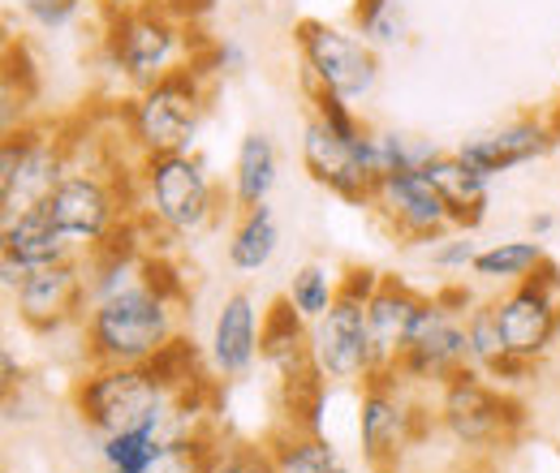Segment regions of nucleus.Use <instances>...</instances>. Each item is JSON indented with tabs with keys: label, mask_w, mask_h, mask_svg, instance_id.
<instances>
[{
	"label": "nucleus",
	"mask_w": 560,
	"mask_h": 473,
	"mask_svg": "<svg viewBox=\"0 0 560 473\" xmlns=\"http://www.w3.org/2000/svg\"><path fill=\"white\" fill-rule=\"evenodd\" d=\"M211 473H277V461H272L268 444H264V448H255V444H237V448H220V457H215Z\"/></svg>",
	"instance_id": "nucleus-37"
},
{
	"label": "nucleus",
	"mask_w": 560,
	"mask_h": 473,
	"mask_svg": "<svg viewBox=\"0 0 560 473\" xmlns=\"http://www.w3.org/2000/svg\"><path fill=\"white\" fill-rule=\"evenodd\" d=\"M371 211L380 215V224L406 241V246H431L440 237L453 233V220H448V203L444 194L431 186V177L422 168H406V173H393L384 177L375 190H371Z\"/></svg>",
	"instance_id": "nucleus-14"
},
{
	"label": "nucleus",
	"mask_w": 560,
	"mask_h": 473,
	"mask_svg": "<svg viewBox=\"0 0 560 473\" xmlns=\"http://www.w3.org/2000/svg\"><path fill=\"white\" fill-rule=\"evenodd\" d=\"M160 9H164V13H173L177 22L195 26L203 13H211V0H160Z\"/></svg>",
	"instance_id": "nucleus-43"
},
{
	"label": "nucleus",
	"mask_w": 560,
	"mask_h": 473,
	"mask_svg": "<svg viewBox=\"0 0 560 473\" xmlns=\"http://www.w3.org/2000/svg\"><path fill=\"white\" fill-rule=\"evenodd\" d=\"M422 301H427V297H422L419 288H410V284L397 280V275H384V284H380L375 297L366 301V323H371V340H375L380 375L393 370V362L401 357L406 340H410L415 323H419Z\"/></svg>",
	"instance_id": "nucleus-20"
},
{
	"label": "nucleus",
	"mask_w": 560,
	"mask_h": 473,
	"mask_svg": "<svg viewBox=\"0 0 560 473\" xmlns=\"http://www.w3.org/2000/svg\"><path fill=\"white\" fill-rule=\"evenodd\" d=\"M268 452L277 461V473H350L341 452L324 435H311V430L280 426L277 435L268 439Z\"/></svg>",
	"instance_id": "nucleus-27"
},
{
	"label": "nucleus",
	"mask_w": 560,
	"mask_h": 473,
	"mask_svg": "<svg viewBox=\"0 0 560 473\" xmlns=\"http://www.w3.org/2000/svg\"><path fill=\"white\" fill-rule=\"evenodd\" d=\"M466 340H470V366L488 370L495 357H504V332H500V310L495 297L491 301H475L466 310Z\"/></svg>",
	"instance_id": "nucleus-33"
},
{
	"label": "nucleus",
	"mask_w": 560,
	"mask_h": 473,
	"mask_svg": "<svg viewBox=\"0 0 560 473\" xmlns=\"http://www.w3.org/2000/svg\"><path fill=\"white\" fill-rule=\"evenodd\" d=\"M139 199L142 215L164 237H195L215 220L220 190L203 155L164 151L139 159Z\"/></svg>",
	"instance_id": "nucleus-4"
},
{
	"label": "nucleus",
	"mask_w": 560,
	"mask_h": 473,
	"mask_svg": "<svg viewBox=\"0 0 560 473\" xmlns=\"http://www.w3.org/2000/svg\"><path fill=\"white\" fill-rule=\"evenodd\" d=\"M208 61H186L168 78L142 86L139 95L121 108L126 142L135 155H164V151H195V134L208 113Z\"/></svg>",
	"instance_id": "nucleus-1"
},
{
	"label": "nucleus",
	"mask_w": 560,
	"mask_h": 473,
	"mask_svg": "<svg viewBox=\"0 0 560 473\" xmlns=\"http://www.w3.org/2000/svg\"><path fill=\"white\" fill-rule=\"evenodd\" d=\"M293 48L302 57V78L350 99V104H362L375 82H380V57L375 48L353 35V31H341L324 17H302L293 22Z\"/></svg>",
	"instance_id": "nucleus-8"
},
{
	"label": "nucleus",
	"mask_w": 560,
	"mask_h": 473,
	"mask_svg": "<svg viewBox=\"0 0 560 473\" xmlns=\"http://www.w3.org/2000/svg\"><path fill=\"white\" fill-rule=\"evenodd\" d=\"M358 155H362L366 177L380 186V181L393 177V173H406V168L431 164V159L440 155V146L427 142V138L397 134V130H366V134L358 138Z\"/></svg>",
	"instance_id": "nucleus-24"
},
{
	"label": "nucleus",
	"mask_w": 560,
	"mask_h": 473,
	"mask_svg": "<svg viewBox=\"0 0 560 473\" xmlns=\"http://www.w3.org/2000/svg\"><path fill=\"white\" fill-rule=\"evenodd\" d=\"M70 173L61 138L35 126H13L0 142V224L39 206Z\"/></svg>",
	"instance_id": "nucleus-9"
},
{
	"label": "nucleus",
	"mask_w": 560,
	"mask_h": 473,
	"mask_svg": "<svg viewBox=\"0 0 560 473\" xmlns=\"http://www.w3.org/2000/svg\"><path fill=\"white\" fill-rule=\"evenodd\" d=\"M39 206L52 215V224L78 246V255L91 250L95 241H104L130 215V206H121V186L108 181L104 173H91V168H70L61 177V186Z\"/></svg>",
	"instance_id": "nucleus-12"
},
{
	"label": "nucleus",
	"mask_w": 560,
	"mask_h": 473,
	"mask_svg": "<svg viewBox=\"0 0 560 473\" xmlns=\"http://www.w3.org/2000/svg\"><path fill=\"white\" fill-rule=\"evenodd\" d=\"M139 280L155 293V297H164V301H173V306H186V297H190V284H186V271L177 268L164 250H147L139 263Z\"/></svg>",
	"instance_id": "nucleus-36"
},
{
	"label": "nucleus",
	"mask_w": 560,
	"mask_h": 473,
	"mask_svg": "<svg viewBox=\"0 0 560 473\" xmlns=\"http://www.w3.org/2000/svg\"><path fill=\"white\" fill-rule=\"evenodd\" d=\"M164 430L155 426H135V430H117L100 439V461L108 473H147L155 465V457L164 452Z\"/></svg>",
	"instance_id": "nucleus-29"
},
{
	"label": "nucleus",
	"mask_w": 560,
	"mask_h": 473,
	"mask_svg": "<svg viewBox=\"0 0 560 473\" xmlns=\"http://www.w3.org/2000/svg\"><path fill=\"white\" fill-rule=\"evenodd\" d=\"M73 413L86 430L117 435V430H135V426H155L168 439L173 426V392H164L147 366H95L73 383L70 392Z\"/></svg>",
	"instance_id": "nucleus-3"
},
{
	"label": "nucleus",
	"mask_w": 560,
	"mask_h": 473,
	"mask_svg": "<svg viewBox=\"0 0 560 473\" xmlns=\"http://www.w3.org/2000/svg\"><path fill=\"white\" fill-rule=\"evenodd\" d=\"M548 259L544 241H495L488 250H479L470 275H479L483 284H522L530 271Z\"/></svg>",
	"instance_id": "nucleus-28"
},
{
	"label": "nucleus",
	"mask_w": 560,
	"mask_h": 473,
	"mask_svg": "<svg viewBox=\"0 0 560 473\" xmlns=\"http://www.w3.org/2000/svg\"><path fill=\"white\" fill-rule=\"evenodd\" d=\"M277 177H280V155H277V142L264 134V130H250L242 134L237 142V159H233V203L237 211H250V206H264L272 199L277 190Z\"/></svg>",
	"instance_id": "nucleus-23"
},
{
	"label": "nucleus",
	"mask_w": 560,
	"mask_h": 473,
	"mask_svg": "<svg viewBox=\"0 0 560 473\" xmlns=\"http://www.w3.org/2000/svg\"><path fill=\"white\" fill-rule=\"evenodd\" d=\"M435 422L462 448H495L513 444L526 430V405L509 388L491 383L479 366H466L448 383H440Z\"/></svg>",
	"instance_id": "nucleus-6"
},
{
	"label": "nucleus",
	"mask_w": 560,
	"mask_h": 473,
	"mask_svg": "<svg viewBox=\"0 0 560 473\" xmlns=\"http://www.w3.org/2000/svg\"><path fill=\"white\" fill-rule=\"evenodd\" d=\"M422 173H427L431 186L444 194L453 233H475V228L488 220V194H491L488 173H479L475 164H466L457 151H453V155L440 151L431 164H422Z\"/></svg>",
	"instance_id": "nucleus-21"
},
{
	"label": "nucleus",
	"mask_w": 560,
	"mask_h": 473,
	"mask_svg": "<svg viewBox=\"0 0 560 473\" xmlns=\"http://www.w3.org/2000/svg\"><path fill=\"white\" fill-rule=\"evenodd\" d=\"M259 328L264 315L255 310L250 293H229L215 310L208 340V366L215 379H246L259 362Z\"/></svg>",
	"instance_id": "nucleus-19"
},
{
	"label": "nucleus",
	"mask_w": 560,
	"mask_h": 473,
	"mask_svg": "<svg viewBox=\"0 0 560 473\" xmlns=\"http://www.w3.org/2000/svg\"><path fill=\"white\" fill-rule=\"evenodd\" d=\"M337 293H341V275H332L324 263H302V268L289 275V288H284V297H289V301L298 306V315L311 319V323L332 310Z\"/></svg>",
	"instance_id": "nucleus-32"
},
{
	"label": "nucleus",
	"mask_w": 560,
	"mask_h": 473,
	"mask_svg": "<svg viewBox=\"0 0 560 473\" xmlns=\"http://www.w3.org/2000/svg\"><path fill=\"white\" fill-rule=\"evenodd\" d=\"M147 366V375L164 388V392H182V388H195V383H203L208 375H203V353H199V344L190 336H168V344L151 357V362H142Z\"/></svg>",
	"instance_id": "nucleus-30"
},
{
	"label": "nucleus",
	"mask_w": 560,
	"mask_h": 473,
	"mask_svg": "<svg viewBox=\"0 0 560 473\" xmlns=\"http://www.w3.org/2000/svg\"><path fill=\"white\" fill-rule=\"evenodd\" d=\"M410 383L397 379L393 370L384 375H371L362 383V397H358V448H362V461L375 473H397L406 452L419 444L431 426L427 409L419 401H410L406 392Z\"/></svg>",
	"instance_id": "nucleus-7"
},
{
	"label": "nucleus",
	"mask_w": 560,
	"mask_h": 473,
	"mask_svg": "<svg viewBox=\"0 0 560 473\" xmlns=\"http://www.w3.org/2000/svg\"><path fill=\"white\" fill-rule=\"evenodd\" d=\"M22 9L39 31H61L78 17L82 0H22Z\"/></svg>",
	"instance_id": "nucleus-40"
},
{
	"label": "nucleus",
	"mask_w": 560,
	"mask_h": 473,
	"mask_svg": "<svg viewBox=\"0 0 560 473\" xmlns=\"http://www.w3.org/2000/svg\"><path fill=\"white\" fill-rule=\"evenodd\" d=\"M190 35H195V26L177 22L160 4L130 9V13H108V26H104V61L117 69L135 91H142V86L168 78L177 66L195 61Z\"/></svg>",
	"instance_id": "nucleus-5"
},
{
	"label": "nucleus",
	"mask_w": 560,
	"mask_h": 473,
	"mask_svg": "<svg viewBox=\"0 0 560 473\" xmlns=\"http://www.w3.org/2000/svg\"><path fill=\"white\" fill-rule=\"evenodd\" d=\"M66 259H78V246L52 224V215L44 206H31V211H22V215L0 224V275H4L9 293L31 271L66 263Z\"/></svg>",
	"instance_id": "nucleus-16"
},
{
	"label": "nucleus",
	"mask_w": 560,
	"mask_h": 473,
	"mask_svg": "<svg viewBox=\"0 0 560 473\" xmlns=\"http://www.w3.org/2000/svg\"><path fill=\"white\" fill-rule=\"evenodd\" d=\"M13 310L22 319L26 332L35 336H57L70 323H82L91 310V288H86V268L82 255L52 263V268L31 271L18 288H13Z\"/></svg>",
	"instance_id": "nucleus-15"
},
{
	"label": "nucleus",
	"mask_w": 560,
	"mask_h": 473,
	"mask_svg": "<svg viewBox=\"0 0 560 473\" xmlns=\"http://www.w3.org/2000/svg\"><path fill=\"white\" fill-rule=\"evenodd\" d=\"M302 168H306V177L319 186V190H328L332 199H341V203L350 206H371V190H375V181L366 177V168H362V155H358V142H346V138H337L324 121H306V130H302Z\"/></svg>",
	"instance_id": "nucleus-17"
},
{
	"label": "nucleus",
	"mask_w": 560,
	"mask_h": 473,
	"mask_svg": "<svg viewBox=\"0 0 560 473\" xmlns=\"http://www.w3.org/2000/svg\"><path fill=\"white\" fill-rule=\"evenodd\" d=\"M0 370H4V392H13V383H22V366L13 362V348L0 353Z\"/></svg>",
	"instance_id": "nucleus-45"
},
{
	"label": "nucleus",
	"mask_w": 560,
	"mask_h": 473,
	"mask_svg": "<svg viewBox=\"0 0 560 473\" xmlns=\"http://www.w3.org/2000/svg\"><path fill=\"white\" fill-rule=\"evenodd\" d=\"M147 4H160V0H104V13H130V9H147Z\"/></svg>",
	"instance_id": "nucleus-46"
},
{
	"label": "nucleus",
	"mask_w": 560,
	"mask_h": 473,
	"mask_svg": "<svg viewBox=\"0 0 560 473\" xmlns=\"http://www.w3.org/2000/svg\"><path fill=\"white\" fill-rule=\"evenodd\" d=\"M311 353L328 383H366L371 375H380L366 301L337 293L332 310L311 323Z\"/></svg>",
	"instance_id": "nucleus-13"
},
{
	"label": "nucleus",
	"mask_w": 560,
	"mask_h": 473,
	"mask_svg": "<svg viewBox=\"0 0 560 473\" xmlns=\"http://www.w3.org/2000/svg\"><path fill=\"white\" fill-rule=\"evenodd\" d=\"M350 22H353V35H362L375 52L406 44V31H410L401 0H353Z\"/></svg>",
	"instance_id": "nucleus-31"
},
{
	"label": "nucleus",
	"mask_w": 560,
	"mask_h": 473,
	"mask_svg": "<svg viewBox=\"0 0 560 473\" xmlns=\"http://www.w3.org/2000/svg\"><path fill=\"white\" fill-rule=\"evenodd\" d=\"M259 362L272 366L277 379L315 362V353H311V319H302L298 306H293L289 297H277V301L264 310V328H259Z\"/></svg>",
	"instance_id": "nucleus-22"
},
{
	"label": "nucleus",
	"mask_w": 560,
	"mask_h": 473,
	"mask_svg": "<svg viewBox=\"0 0 560 473\" xmlns=\"http://www.w3.org/2000/svg\"><path fill=\"white\" fill-rule=\"evenodd\" d=\"M173 310L177 306L155 297L142 280L121 288L117 297L95 301L82 319L86 357L95 366H142V362H151L168 344V336H177Z\"/></svg>",
	"instance_id": "nucleus-2"
},
{
	"label": "nucleus",
	"mask_w": 560,
	"mask_h": 473,
	"mask_svg": "<svg viewBox=\"0 0 560 473\" xmlns=\"http://www.w3.org/2000/svg\"><path fill=\"white\" fill-rule=\"evenodd\" d=\"M552 228H557V215H552V211H535V215H530V237H535V241H544Z\"/></svg>",
	"instance_id": "nucleus-44"
},
{
	"label": "nucleus",
	"mask_w": 560,
	"mask_h": 473,
	"mask_svg": "<svg viewBox=\"0 0 560 473\" xmlns=\"http://www.w3.org/2000/svg\"><path fill=\"white\" fill-rule=\"evenodd\" d=\"M302 82H306V78H302ZM306 95H311V117L324 121L337 138L358 142V138L366 134V126H362V117H358V108H353L350 99H341V95H332V91H324V86H315V82H306Z\"/></svg>",
	"instance_id": "nucleus-35"
},
{
	"label": "nucleus",
	"mask_w": 560,
	"mask_h": 473,
	"mask_svg": "<svg viewBox=\"0 0 560 473\" xmlns=\"http://www.w3.org/2000/svg\"><path fill=\"white\" fill-rule=\"evenodd\" d=\"M203 61H208L211 73H229V78L246 73V66H250V57H246V48H242L237 39H215Z\"/></svg>",
	"instance_id": "nucleus-41"
},
{
	"label": "nucleus",
	"mask_w": 560,
	"mask_h": 473,
	"mask_svg": "<svg viewBox=\"0 0 560 473\" xmlns=\"http://www.w3.org/2000/svg\"><path fill=\"white\" fill-rule=\"evenodd\" d=\"M479 259V246L470 241V233H448L431 246V263L440 271H470Z\"/></svg>",
	"instance_id": "nucleus-38"
},
{
	"label": "nucleus",
	"mask_w": 560,
	"mask_h": 473,
	"mask_svg": "<svg viewBox=\"0 0 560 473\" xmlns=\"http://www.w3.org/2000/svg\"><path fill=\"white\" fill-rule=\"evenodd\" d=\"M220 457V448H211L208 430L203 435H186V439H168L164 452L155 457V465L147 473H211Z\"/></svg>",
	"instance_id": "nucleus-34"
},
{
	"label": "nucleus",
	"mask_w": 560,
	"mask_h": 473,
	"mask_svg": "<svg viewBox=\"0 0 560 473\" xmlns=\"http://www.w3.org/2000/svg\"><path fill=\"white\" fill-rule=\"evenodd\" d=\"M324 401H328V379H324V370L315 362L277 379L280 426H289V430L324 435Z\"/></svg>",
	"instance_id": "nucleus-25"
},
{
	"label": "nucleus",
	"mask_w": 560,
	"mask_h": 473,
	"mask_svg": "<svg viewBox=\"0 0 560 473\" xmlns=\"http://www.w3.org/2000/svg\"><path fill=\"white\" fill-rule=\"evenodd\" d=\"M557 142L560 138L548 117H517V121H509V126H500V130H491V134L466 138V142L457 146V155L495 181V177L509 173V168H522V164H530V159H544Z\"/></svg>",
	"instance_id": "nucleus-18"
},
{
	"label": "nucleus",
	"mask_w": 560,
	"mask_h": 473,
	"mask_svg": "<svg viewBox=\"0 0 560 473\" xmlns=\"http://www.w3.org/2000/svg\"><path fill=\"white\" fill-rule=\"evenodd\" d=\"M491 383H500V388H526V383H535L539 379V362H526V357H517V353H504V357H495L488 370Z\"/></svg>",
	"instance_id": "nucleus-39"
},
{
	"label": "nucleus",
	"mask_w": 560,
	"mask_h": 473,
	"mask_svg": "<svg viewBox=\"0 0 560 473\" xmlns=\"http://www.w3.org/2000/svg\"><path fill=\"white\" fill-rule=\"evenodd\" d=\"M470 366V340H466V315L444 306L435 293L422 301L419 323L406 340L401 357L393 362V375L406 383H448L457 370Z\"/></svg>",
	"instance_id": "nucleus-11"
},
{
	"label": "nucleus",
	"mask_w": 560,
	"mask_h": 473,
	"mask_svg": "<svg viewBox=\"0 0 560 473\" xmlns=\"http://www.w3.org/2000/svg\"><path fill=\"white\" fill-rule=\"evenodd\" d=\"M495 310L504 348L526 362H544L560 344V268L544 259L522 284H509L495 297Z\"/></svg>",
	"instance_id": "nucleus-10"
},
{
	"label": "nucleus",
	"mask_w": 560,
	"mask_h": 473,
	"mask_svg": "<svg viewBox=\"0 0 560 473\" xmlns=\"http://www.w3.org/2000/svg\"><path fill=\"white\" fill-rule=\"evenodd\" d=\"M380 284H384V275H380L375 268L350 263V268L341 271V293H346V297H358V301H371Z\"/></svg>",
	"instance_id": "nucleus-42"
},
{
	"label": "nucleus",
	"mask_w": 560,
	"mask_h": 473,
	"mask_svg": "<svg viewBox=\"0 0 560 473\" xmlns=\"http://www.w3.org/2000/svg\"><path fill=\"white\" fill-rule=\"evenodd\" d=\"M277 246H280V224L272 215V206H250L242 211L233 237H229V263L233 271H264L272 259H277Z\"/></svg>",
	"instance_id": "nucleus-26"
}]
</instances>
